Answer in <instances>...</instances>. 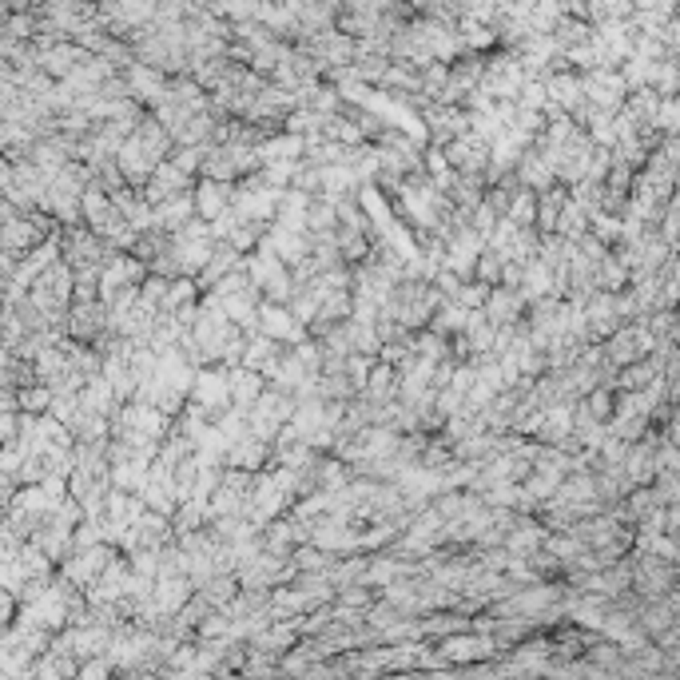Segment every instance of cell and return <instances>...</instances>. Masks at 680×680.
<instances>
[{"label": "cell", "mask_w": 680, "mask_h": 680, "mask_svg": "<svg viewBox=\"0 0 680 680\" xmlns=\"http://www.w3.org/2000/svg\"><path fill=\"white\" fill-rule=\"evenodd\" d=\"M446 652L466 660V657H477V652H494V645H489V640H450Z\"/></svg>", "instance_id": "obj_1"}, {"label": "cell", "mask_w": 680, "mask_h": 680, "mask_svg": "<svg viewBox=\"0 0 680 680\" xmlns=\"http://www.w3.org/2000/svg\"><path fill=\"white\" fill-rule=\"evenodd\" d=\"M199 207H204L207 215H219L223 211V191H219L215 183H207L204 191H199Z\"/></svg>", "instance_id": "obj_2"}]
</instances>
